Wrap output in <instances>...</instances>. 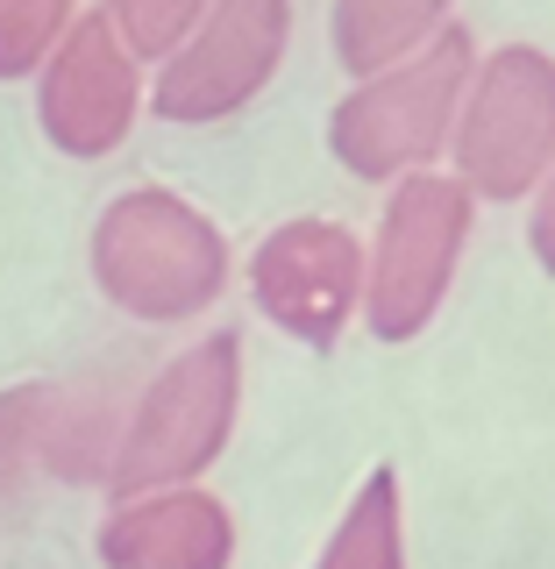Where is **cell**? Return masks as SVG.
Instances as JSON below:
<instances>
[{
	"label": "cell",
	"instance_id": "cell-1",
	"mask_svg": "<svg viewBox=\"0 0 555 569\" xmlns=\"http://www.w3.org/2000/svg\"><path fill=\"white\" fill-rule=\"evenodd\" d=\"M93 284L129 320H192L221 299L228 284V242L192 200L165 186L115 192L93 221Z\"/></svg>",
	"mask_w": 555,
	"mask_h": 569
},
{
	"label": "cell",
	"instance_id": "cell-2",
	"mask_svg": "<svg viewBox=\"0 0 555 569\" xmlns=\"http://www.w3.org/2000/svg\"><path fill=\"white\" fill-rule=\"evenodd\" d=\"M477 71L470 29H435L414 58H399L378 79H356L328 114V150L335 164L364 186H399L406 171H427L456 129L463 86Z\"/></svg>",
	"mask_w": 555,
	"mask_h": 569
},
{
	"label": "cell",
	"instance_id": "cell-3",
	"mask_svg": "<svg viewBox=\"0 0 555 569\" xmlns=\"http://www.w3.org/2000/svg\"><path fill=\"white\" fill-rule=\"evenodd\" d=\"M236 406H242V342L236 335H207V342L178 349L142 399L121 420L115 462H107L100 485L115 498H142V491H171L192 485L214 456L236 435Z\"/></svg>",
	"mask_w": 555,
	"mask_h": 569
},
{
	"label": "cell",
	"instance_id": "cell-4",
	"mask_svg": "<svg viewBox=\"0 0 555 569\" xmlns=\"http://www.w3.org/2000/svg\"><path fill=\"white\" fill-rule=\"evenodd\" d=\"M470 213L477 200L442 171H406L392 186L378 213V242L364 249V299H356V313L370 320L378 342H414L442 313L463 242H470Z\"/></svg>",
	"mask_w": 555,
	"mask_h": 569
},
{
	"label": "cell",
	"instance_id": "cell-5",
	"mask_svg": "<svg viewBox=\"0 0 555 569\" xmlns=\"http://www.w3.org/2000/svg\"><path fill=\"white\" fill-rule=\"evenodd\" d=\"M456 186L470 200H527L555 164V58L534 43H506L477 58L456 107Z\"/></svg>",
	"mask_w": 555,
	"mask_h": 569
},
{
	"label": "cell",
	"instance_id": "cell-6",
	"mask_svg": "<svg viewBox=\"0 0 555 569\" xmlns=\"http://www.w3.org/2000/svg\"><path fill=\"white\" fill-rule=\"evenodd\" d=\"M285 43H293V0H207L192 36L157 71L150 107L186 129L242 114L285 64Z\"/></svg>",
	"mask_w": 555,
	"mask_h": 569
},
{
	"label": "cell",
	"instance_id": "cell-7",
	"mask_svg": "<svg viewBox=\"0 0 555 569\" xmlns=\"http://www.w3.org/2000/svg\"><path fill=\"white\" fill-rule=\"evenodd\" d=\"M249 299L293 342L335 349L356 299H364V242L343 221H320V213L278 221L249 257Z\"/></svg>",
	"mask_w": 555,
	"mask_h": 569
},
{
	"label": "cell",
	"instance_id": "cell-8",
	"mask_svg": "<svg viewBox=\"0 0 555 569\" xmlns=\"http://www.w3.org/2000/svg\"><path fill=\"white\" fill-rule=\"evenodd\" d=\"M142 114V71L107 29V14H71L58 50L36 71V121L65 157H115Z\"/></svg>",
	"mask_w": 555,
	"mask_h": 569
},
{
	"label": "cell",
	"instance_id": "cell-9",
	"mask_svg": "<svg viewBox=\"0 0 555 569\" xmlns=\"http://www.w3.org/2000/svg\"><path fill=\"white\" fill-rule=\"evenodd\" d=\"M107 569H228L236 562V520L200 485L121 498L100 527Z\"/></svg>",
	"mask_w": 555,
	"mask_h": 569
},
{
	"label": "cell",
	"instance_id": "cell-10",
	"mask_svg": "<svg viewBox=\"0 0 555 569\" xmlns=\"http://www.w3.org/2000/svg\"><path fill=\"white\" fill-rule=\"evenodd\" d=\"M449 29V0H335V58L356 79H378Z\"/></svg>",
	"mask_w": 555,
	"mask_h": 569
},
{
	"label": "cell",
	"instance_id": "cell-11",
	"mask_svg": "<svg viewBox=\"0 0 555 569\" xmlns=\"http://www.w3.org/2000/svg\"><path fill=\"white\" fill-rule=\"evenodd\" d=\"M121 420L107 406V391H50V413H43V470L65 477V485H93L115 462Z\"/></svg>",
	"mask_w": 555,
	"mask_h": 569
},
{
	"label": "cell",
	"instance_id": "cell-12",
	"mask_svg": "<svg viewBox=\"0 0 555 569\" xmlns=\"http://www.w3.org/2000/svg\"><path fill=\"white\" fill-rule=\"evenodd\" d=\"M314 569H406V541H399V477L370 470L364 485H356L349 512L335 520L328 548H320Z\"/></svg>",
	"mask_w": 555,
	"mask_h": 569
},
{
	"label": "cell",
	"instance_id": "cell-13",
	"mask_svg": "<svg viewBox=\"0 0 555 569\" xmlns=\"http://www.w3.org/2000/svg\"><path fill=\"white\" fill-rule=\"evenodd\" d=\"M58 385H8L0 391V512L29 491L36 462H43V413Z\"/></svg>",
	"mask_w": 555,
	"mask_h": 569
},
{
	"label": "cell",
	"instance_id": "cell-14",
	"mask_svg": "<svg viewBox=\"0 0 555 569\" xmlns=\"http://www.w3.org/2000/svg\"><path fill=\"white\" fill-rule=\"evenodd\" d=\"M100 14H107V29L121 36V50L142 64H165L178 43L192 36V22L207 14V0H100Z\"/></svg>",
	"mask_w": 555,
	"mask_h": 569
},
{
	"label": "cell",
	"instance_id": "cell-15",
	"mask_svg": "<svg viewBox=\"0 0 555 569\" xmlns=\"http://www.w3.org/2000/svg\"><path fill=\"white\" fill-rule=\"evenodd\" d=\"M71 29V0H0V79H36Z\"/></svg>",
	"mask_w": 555,
	"mask_h": 569
},
{
	"label": "cell",
	"instance_id": "cell-16",
	"mask_svg": "<svg viewBox=\"0 0 555 569\" xmlns=\"http://www.w3.org/2000/svg\"><path fill=\"white\" fill-rule=\"evenodd\" d=\"M527 200H534V213H527V249H534V263L555 278V164L542 171V186H534Z\"/></svg>",
	"mask_w": 555,
	"mask_h": 569
}]
</instances>
